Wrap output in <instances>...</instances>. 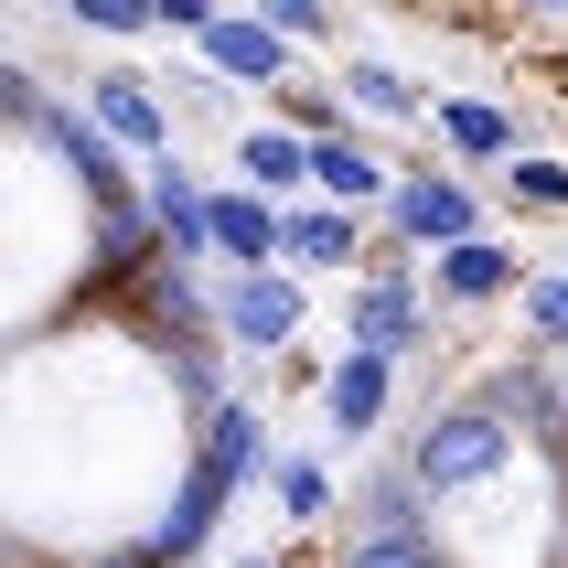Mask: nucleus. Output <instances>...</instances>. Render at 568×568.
<instances>
[{"label": "nucleus", "instance_id": "f257e3e1", "mask_svg": "<svg viewBox=\"0 0 568 568\" xmlns=\"http://www.w3.org/2000/svg\"><path fill=\"white\" fill-rule=\"evenodd\" d=\"M494 462H505V418L473 397V408H440V418H429V440H418L408 473H418V494H462V483H483Z\"/></svg>", "mask_w": 568, "mask_h": 568}, {"label": "nucleus", "instance_id": "f03ea898", "mask_svg": "<svg viewBox=\"0 0 568 568\" xmlns=\"http://www.w3.org/2000/svg\"><path fill=\"white\" fill-rule=\"evenodd\" d=\"M215 312H225L236 344H290V333H301V290H290L280 268H236V280L215 290Z\"/></svg>", "mask_w": 568, "mask_h": 568}, {"label": "nucleus", "instance_id": "7ed1b4c3", "mask_svg": "<svg viewBox=\"0 0 568 568\" xmlns=\"http://www.w3.org/2000/svg\"><path fill=\"white\" fill-rule=\"evenodd\" d=\"M204 64H225V75L268 87V75H290V43L268 32V11H215V22H204Z\"/></svg>", "mask_w": 568, "mask_h": 568}, {"label": "nucleus", "instance_id": "20e7f679", "mask_svg": "<svg viewBox=\"0 0 568 568\" xmlns=\"http://www.w3.org/2000/svg\"><path fill=\"white\" fill-rule=\"evenodd\" d=\"M473 215H483V204L450 183V172H418V183L397 193V225H408V236H429L440 257H450V247H473Z\"/></svg>", "mask_w": 568, "mask_h": 568}, {"label": "nucleus", "instance_id": "39448f33", "mask_svg": "<svg viewBox=\"0 0 568 568\" xmlns=\"http://www.w3.org/2000/svg\"><path fill=\"white\" fill-rule=\"evenodd\" d=\"M151 215H161L172 247H215V193L193 183L183 161H151Z\"/></svg>", "mask_w": 568, "mask_h": 568}, {"label": "nucleus", "instance_id": "423d86ee", "mask_svg": "<svg viewBox=\"0 0 568 568\" xmlns=\"http://www.w3.org/2000/svg\"><path fill=\"white\" fill-rule=\"evenodd\" d=\"M386 386H397V354H344V365H333V429H344V440H365L386 418Z\"/></svg>", "mask_w": 568, "mask_h": 568}, {"label": "nucleus", "instance_id": "0eeeda50", "mask_svg": "<svg viewBox=\"0 0 568 568\" xmlns=\"http://www.w3.org/2000/svg\"><path fill=\"white\" fill-rule=\"evenodd\" d=\"M247 462H257V418L247 408H215V429H204V462H193V494H236L247 483Z\"/></svg>", "mask_w": 568, "mask_h": 568}, {"label": "nucleus", "instance_id": "6e6552de", "mask_svg": "<svg viewBox=\"0 0 568 568\" xmlns=\"http://www.w3.org/2000/svg\"><path fill=\"white\" fill-rule=\"evenodd\" d=\"M397 344H418V301H408V280L354 290V354H397Z\"/></svg>", "mask_w": 568, "mask_h": 568}, {"label": "nucleus", "instance_id": "1a4fd4ad", "mask_svg": "<svg viewBox=\"0 0 568 568\" xmlns=\"http://www.w3.org/2000/svg\"><path fill=\"white\" fill-rule=\"evenodd\" d=\"M236 172H247V193H290V183H312V140L247 129V140H236Z\"/></svg>", "mask_w": 568, "mask_h": 568}, {"label": "nucleus", "instance_id": "9d476101", "mask_svg": "<svg viewBox=\"0 0 568 568\" xmlns=\"http://www.w3.org/2000/svg\"><path fill=\"white\" fill-rule=\"evenodd\" d=\"M280 236H290V225L268 215V193H247V183H236V193H215V247H225V257H247V268H257V257L280 247Z\"/></svg>", "mask_w": 568, "mask_h": 568}, {"label": "nucleus", "instance_id": "9b49d317", "mask_svg": "<svg viewBox=\"0 0 568 568\" xmlns=\"http://www.w3.org/2000/svg\"><path fill=\"white\" fill-rule=\"evenodd\" d=\"M440 140H450L462 161H505V151H515V119L494 108V97H450V108H440Z\"/></svg>", "mask_w": 568, "mask_h": 568}, {"label": "nucleus", "instance_id": "f8f14e48", "mask_svg": "<svg viewBox=\"0 0 568 568\" xmlns=\"http://www.w3.org/2000/svg\"><path fill=\"white\" fill-rule=\"evenodd\" d=\"M97 129H108V140H129V151H151V161H161V97H151V87H129V75H108V87H97Z\"/></svg>", "mask_w": 568, "mask_h": 568}, {"label": "nucleus", "instance_id": "ddd939ff", "mask_svg": "<svg viewBox=\"0 0 568 568\" xmlns=\"http://www.w3.org/2000/svg\"><path fill=\"white\" fill-rule=\"evenodd\" d=\"M440 290H450V301H494V290H515V257L494 247V236H473V247L440 257Z\"/></svg>", "mask_w": 568, "mask_h": 568}, {"label": "nucleus", "instance_id": "4468645a", "mask_svg": "<svg viewBox=\"0 0 568 568\" xmlns=\"http://www.w3.org/2000/svg\"><path fill=\"white\" fill-rule=\"evenodd\" d=\"M483 408L505 418V429H515V418H526V429H558L568 397H558V376H526V365H515V376H494V397H483Z\"/></svg>", "mask_w": 568, "mask_h": 568}, {"label": "nucleus", "instance_id": "2eb2a0df", "mask_svg": "<svg viewBox=\"0 0 568 568\" xmlns=\"http://www.w3.org/2000/svg\"><path fill=\"white\" fill-rule=\"evenodd\" d=\"M280 247H290V268H344V257H354V225L344 215H290Z\"/></svg>", "mask_w": 568, "mask_h": 568}, {"label": "nucleus", "instance_id": "dca6fc26", "mask_svg": "<svg viewBox=\"0 0 568 568\" xmlns=\"http://www.w3.org/2000/svg\"><path fill=\"white\" fill-rule=\"evenodd\" d=\"M312 183L344 193V204H365V193H376V161L354 151V140H312Z\"/></svg>", "mask_w": 568, "mask_h": 568}, {"label": "nucleus", "instance_id": "f3484780", "mask_svg": "<svg viewBox=\"0 0 568 568\" xmlns=\"http://www.w3.org/2000/svg\"><path fill=\"white\" fill-rule=\"evenodd\" d=\"M344 97H354V108H376V119H408V108H418V87L397 75V64H344Z\"/></svg>", "mask_w": 568, "mask_h": 568}, {"label": "nucleus", "instance_id": "a211bd4d", "mask_svg": "<svg viewBox=\"0 0 568 568\" xmlns=\"http://www.w3.org/2000/svg\"><path fill=\"white\" fill-rule=\"evenodd\" d=\"M344 568H450V558L429 537H376V526H365V537L344 547Z\"/></svg>", "mask_w": 568, "mask_h": 568}, {"label": "nucleus", "instance_id": "6ab92c4d", "mask_svg": "<svg viewBox=\"0 0 568 568\" xmlns=\"http://www.w3.org/2000/svg\"><path fill=\"white\" fill-rule=\"evenodd\" d=\"M322 505H333V483H322L312 462H301V450H290V462H280V515H290V526H312Z\"/></svg>", "mask_w": 568, "mask_h": 568}, {"label": "nucleus", "instance_id": "aec40b11", "mask_svg": "<svg viewBox=\"0 0 568 568\" xmlns=\"http://www.w3.org/2000/svg\"><path fill=\"white\" fill-rule=\"evenodd\" d=\"M515 204H537V215H568V161H515Z\"/></svg>", "mask_w": 568, "mask_h": 568}, {"label": "nucleus", "instance_id": "412c9836", "mask_svg": "<svg viewBox=\"0 0 568 568\" xmlns=\"http://www.w3.org/2000/svg\"><path fill=\"white\" fill-rule=\"evenodd\" d=\"M75 22H87V32H151L161 0H75Z\"/></svg>", "mask_w": 568, "mask_h": 568}, {"label": "nucleus", "instance_id": "4be33fe9", "mask_svg": "<svg viewBox=\"0 0 568 568\" xmlns=\"http://www.w3.org/2000/svg\"><path fill=\"white\" fill-rule=\"evenodd\" d=\"M526 322H537V344H568V280H537V290H526Z\"/></svg>", "mask_w": 568, "mask_h": 568}, {"label": "nucleus", "instance_id": "5701e85b", "mask_svg": "<svg viewBox=\"0 0 568 568\" xmlns=\"http://www.w3.org/2000/svg\"><path fill=\"white\" fill-rule=\"evenodd\" d=\"M268 32H280V43H312L322 11H312V0H268Z\"/></svg>", "mask_w": 568, "mask_h": 568}, {"label": "nucleus", "instance_id": "b1692460", "mask_svg": "<svg viewBox=\"0 0 568 568\" xmlns=\"http://www.w3.org/2000/svg\"><path fill=\"white\" fill-rule=\"evenodd\" d=\"M97 568H161V547H119V558H97Z\"/></svg>", "mask_w": 568, "mask_h": 568}, {"label": "nucleus", "instance_id": "393cba45", "mask_svg": "<svg viewBox=\"0 0 568 568\" xmlns=\"http://www.w3.org/2000/svg\"><path fill=\"white\" fill-rule=\"evenodd\" d=\"M558 397H568V376H558Z\"/></svg>", "mask_w": 568, "mask_h": 568}]
</instances>
